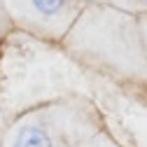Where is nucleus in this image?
Returning a JSON list of instances; mask_svg holds the SVG:
<instances>
[{"instance_id":"1","label":"nucleus","mask_w":147,"mask_h":147,"mask_svg":"<svg viewBox=\"0 0 147 147\" xmlns=\"http://www.w3.org/2000/svg\"><path fill=\"white\" fill-rule=\"evenodd\" d=\"M63 38L70 49L86 59L112 65L128 63L142 70L145 30L140 14L89 0Z\"/></svg>"},{"instance_id":"2","label":"nucleus","mask_w":147,"mask_h":147,"mask_svg":"<svg viewBox=\"0 0 147 147\" xmlns=\"http://www.w3.org/2000/svg\"><path fill=\"white\" fill-rule=\"evenodd\" d=\"M12 26L38 38L61 40L89 0H0Z\"/></svg>"},{"instance_id":"3","label":"nucleus","mask_w":147,"mask_h":147,"mask_svg":"<svg viewBox=\"0 0 147 147\" xmlns=\"http://www.w3.org/2000/svg\"><path fill=\"white\" fill-rule=\"evenodd\" d=\"M9 147H61V145L45 124L24 121L12 131Z\"/></svg>"},{"instance_id":"4","label":"nucleus","mask_w":147,"mask_h":147,"mask_svg":"<svg viewBox=\"0 0 147 147\" xmlns=\"http://www.w3.org/2000/svg\"><path fill=\"white\" fill-rule=\"evenodd\" d=\"M12 28V21H9V16H7V12H5V7H3V3H0V38L7 33Z\"/></svg>"},{"instance_id":"5","label":"nucleus","mask_w":147,"mask_h":147,"mask_svg":"<svg viewBox=\"0 0 147 147\" xmlns=\"http://www.w3.org/2000/svg\"><path fill=\"white\" fill-rule=\"evenodd\" d=\"M94 3H103V0H94Z\"/></svg>"}]
</instances>
